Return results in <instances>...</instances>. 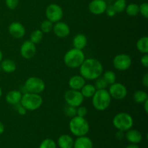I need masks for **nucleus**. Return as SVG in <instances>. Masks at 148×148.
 Masks as SVG:
<instances>
[{
  "label": "nucleus",
  "mask_w": 148,
  "mask_h": 148,
  "mask_svg": "<svg viewBox=\"0 0 148 148\" xmlns=\"http://www.w3.org/2000/svg\"><path fill=\"white\" fill-rule=\"evenodd\" d=\"M136 47L137 49L140 52L143 53H148V37L147 36H143L138 39L136 43Z\"/></svg>",
  "instance_id": "23"
},
{
  "label": "nucleus",
  "mask_w": 148,
  "mask_h": 148,
  "mask_svg": "<svg viewBox=\"0 0 148 148\" xmlns=\"http://www.w3.org/2000/svg\"><path fill=\"white\" fill-rule=\"evenodd\" d=\"M46 16L47 20H50L53 23L61 21L64 15V12L62 7L57 4H51L46 7Z\"/></svg>",
  "instance_id": "9"
},
{
  "label": "nucleus",
  "mask_w": 148,
  "mask_h": 148,
  "mask_svg": "<svg viewBox=\"0 0 148 148\" xmlns=\"http://www.w3.org/2000/svg\"><path fill=\"white\" fill-rule=\"evenodd\" d=\"M142 83L144 85L145 88L148 87V73H146L145 75L143 76V79H142Z\"/></svg>",
  "instance_id": "40"
},
{
  "label": "nucleus",
  "mask_w": 148,
  "mask_h": 148,
  "mask_svg": "<svg viewBox=\"0 0 148 148\" xmlns=\"http://www.w3.org/2000/svg\"><path fill=\"white\" fill-rule=\"evenodd\" d=\"M125 10L130 17H135L139 14V5L135 3H131L127 5Z\"/></svg>",
  "instance_id": "27"
},
{
  "label": "nucleus",
  "mask_w": 148,
  "mask_h": 148,
  "mask_svg": "<svg viewBox=\"0 0 148 148\" xmlns=\"http://www.w3.org/2000/svg\"><path fill=\"white\" fill-rule=\"evenodd\" d=\"M107 6L108 4L105 0H92L88 5V10L92 14L100 15L105 13Z\"/></svg>",
  "instance_id": "14"
},
{
  "label": "nucleus",
  "mask_w": 148,
  "mask_h": 148,
  "mask_svg": "<svg viewBox=\"0 0 148 148\" xmlns=\"http://www.w3.org/2000/svg\"><path fill=\"white\" fill-rule=\"evenodd\" d=\"M57 143L60 148H73L74 140L68 134H62L58 139Z\"/></svg>",
  "instance_id": "21"
},
{
  "label": "nucleus",
  "mask_w": 148,
  "mask_h": 148,
  "mask_svg": "<svg viewBox=\"0 0 148 148\" xmlns=\"http://www.w3.org/2000/svg\"><path fill=\"white\" fill-rule=\"evenodd\" d=\"M64 114L69 117H74L77 115V108L71 106H67L64 108Z\"/></svg>",
  "instance_id": "34"
},
{
  "label": "nucleus",
  "mask_w": 148,
  "mask_h": 148,
  "mask_svg": "<svg viewBox=\"0 0 148 148\" xmlns=\"http://www.w3.org/2000/svg\"><path fill=\"white\" fill-rule=\"evenodd\" d=\"M1 70L4 71L6 73H12V72H14L16 70V64L12 59H6L1 61Z\"/></svg>",
  "instance_id": "22"
},
{
  "label": "nucleus",
  "mask_w": 148,
  "mask_h": 148,
  "mask_svg": "<svg viewBox=\"0 0 148 148\" xmlns=\"http://www.w3.org/2000/svg\"><path fill=\"white\" fill-rule=\"evenodd\" d=\"M96 91V88L92 84H85L80 90L82 95L85 98H90L93 96Z\"/></svg>",
  "instance_id": "24"
},
{
  "label": "nucleus",
  "mask_w": 148,
  "mask_h": 148,
  "mask_svg": "<svg viewBox=\"0 0 148 148\" xmlns=\"http://www.w3.org/2000/svg\"><path fill=\"white\" fill-rule=\"evenodd\" d=\"M85 59V56L83 51L75 48L69 49L64 56V62L65 65L72 69L79 68Z\"/></svg>",
  "instance_id": "3"
},
{
  "label": "nucleus",
  "mask_w": 148,
  "mask_h": 148,
  "mask_svg": "<svg viewBox=\"0 0 148 148\" xmlns=\"http://www.w3.org/2000/svg\"><path fill=\"white\" fill-rule=\"evenodd\" d=\"M38 148H56V144L52 139H45L41 142Z\"/></svg>",
  "instance_id": "31"
},
{
  "label": "nucleus",
  "mask_w": 148,
  "mask_h": 148,
  "mask_svg": "<svg viewBox=\"0 0 148 148\" xmlns=\"http://www.w3.org/2000/svg\"><path fill=\"white\" fill-rule=\"evenodd\" d=\"M113 7L115 9L116 13H121L125 10L127 7V1L126 0H116L113 4Z\"/></svg>",
  "instance_id": "30"
},
{
  "label": "nucleus",
  "mask_w": 148,
  "mask_h": 148,
  "mask_svg": "<svg viewBox=\"0 0 148 148\" xmlns=\"http://www.w3.org/2000/svg\"><path fill=\"white\" fill-rule=\"evenodd\" d=\"M88 114V110L87 108L85 106H79L77 108V115L78 116L81 117H85Z\"/></svg>",
  "instance_id": "36"
},
{
  "label": "nucleus",
  "mask_w": 148,
  "mask_h": 148,
  "mask_svg": "<svg viewBox=\"0 0 148 148\" xmlns=\"http://www.w3.org/2000/svg\"><path fill=\"white\" fill-rule=\"evenodd\" d=\"M133 100L138 104H143L148 100V95L146 92L143 90H137L133 94Z\"/></svg>",
  "instance_id": "25"
},
{
  "label": "nucleus",
  "mask_w": 148,
  "mask_h": 148,
  "mask_svg": "<svg viewBox=\"0 0 148 148\" xmlns=\"http://www.w3.org/2000/svg\"><path fill=\"white\" fill-rule=\"evenodd\" d=\"M126 148H140L138 147V145H137V144H130L128 146H127V147Z\"/></svg>",
  "instance_id": "44"
},
{
  "label": "nucleus",
  "mask_w": 148,
  "mask_h": 148,
  "mask_svg": "<svg viewBox=\"0 0 148 148\" xmlns=\"http://www.w3.org/2000/svg\"><path fill=\"white\" fill-rule=\"evenodd\" d=\"M1 95H2V90H1V88H0V98H1Z\"/></svg>",
  "instance_id": "46"
},
{
  "label": "nucleus",
  "mask_w": 148,
  "mask_h": 148,
  "mask_svg": "<svg viewBox=\"0 0 148 148\" xmlns=\"http://www.w3.org/2000/svg\"><path fill=\"white\" fill-rule=\"evenodd\" d=\"M53 24L50 20H43L41 23L40 26V30L43 32V33H49L52 30H53Z\"/></svg>",
  "instance_id": "29"
},
{
  "label": "nucleus",
  "mask_w": 148,
  "mask_h": 148,
  "mask_svg": "<svg viewBox=\"0 0 148 148\" xmlns=\"http://www.w3.org/2000/svg\"><path fill=\"white\" fill-rule=\"evenodd\" d=\"M126 139L132 144H138L143 140L142 133L139 130L130 129L127 130L125 134Z\"/></svg>",
  "instance_id": "17"
},
{
  "label": "nucleus",
  "mask_w": 148,
  "mask_h": 148,
  "mask_svg": "<svg viewBox=\"0 0 148 148\" xmlns=\"http://www.w3.org/2000/svg\"><path fill=\"white\" fill-rule=\"evenodd\" d=\"M143 106H144V109L145 111V113L146 114H147L148 113V100L145 101V102L143 103Z\"/></svg>",
  "instance_id": "42"
},
{
  "label": "nucleus",
  "mask_w": 148,
  "mask_h": 148,
  "mask_svg": "<svg viewBox=\"0 0 148 148\" xmlns=\"http://www.w3.org/2000/svg\"><path fill=\"white\" fill-rule=\"evenodd\" d=\"M103 66L100 61L94 58L85 59L79 66V73L87 80H95L102 75Z\"/></svg>",
  "instance_id": "1"
},
{
  "label": "nucleus",
  "mask_w": 148,
  "mask_h": 148,
  "mask_svg": "<svg viewBox=\"0 0 148 148\" xmlns=\"http://www.w3.org/2000/svg\"><path fill=\"white\" fill-rule=\"evenodd\" d=\"M8 32L10 36L16 39H20L25 35V27L19 22H12L8 27Z\"/></svg>",
  "instance_id": "13"
},
{
  "label": "nucleus",
  "mask_w": 148,
  "mask_h": 148,
  "mask_svg": "<svg viewBox=\"0 0 148 148\" xmlns=\"http://www.w3.org/2000/svg\"><path fill=\"white\" fill-rule=\"evenodd\" d=\"M108 84L103 79V77H98V79H96V81L95 82V88H96V90H103L106 89V88L108 87Z\"/></svg>",
  "instance_id": "32"
},
{
  "label": "nucleus",
  "mask_w": 148,
  "mask_h": 148,
  "mask_svg": "<svg viewBox=\"0 0 148 148\" xmlns=\"http://www.w3.org/2000/svg\"><path fill=\"white\" fill-rule=\"evenodd\" d=\"M108 92L111 98L115 100H123L127 97L128 91L124 85L120 82H114L109 86Z\"/></svg>",
  "instance_id": "11"
},
{
  "label": "nucleus",
  "mask_w": 148,
  "mask_h": 148,
  "mask_svg": "<svg viewBox=\"0 0 148 148\" xmlns=\"http://www.w3.org/2000/svg\"><path fill=\"white\" fill-rule=\"evenodd\" d=\"M69 128L72 134L76 137H82L89 132L90 124L85 117L75 116L71 119Z\"/></svg>",
  "instance_id": "2"
},
{
  "label": "nucleus",
  "mask_w": 148,
  "mask_h": 148,
  "mask_svg": "<svg viewBox=\"0 0 148 148\" xmlns=\"http://www.w3.org/2000/svg\"><path fill=\"white\" fill-rule=\"evenodd\" d=\"M64 97L65 102L68 106H71L75 108L80 106L85 99L80 91L72 89L66 91Z\"/></svg>",
  "instance_id": "8"
},
{
  "label": "nucleus",
  "mask_w": 148,
  "mask_h": 148,
  "mask_svg": "<svg viewBox=\"0 0 148 148\" xmlns=\"http://www.w3.org/2000/svg\"><path fill=\"white\" fill-rule=\"evenodd\" d=\"M53 32L56 36L58 38H63L67 37L70 33V27L66 24V23L64 22H57L55 23L53 26Z\"/></svg>",
  "instance_id": "15"
},
{
  "label": "nucleus",
  "mask_w": 148,
  "mask_h": 148,
  "mask_svg": "<svg viewBox=\"0 0 148 148\" xmlns=\"http://www.w3.org/2000/svg\"><path fill=\"white\" fill-rule=\"evenodd\" d=\"M4 132V126L2 122L0 121V134H2Z\"/></svg>",
  "instance_id": "43"
},
{
  "label": "nucleus",
  "mask_w": 148,
  "mask_h": 148,
  "mask_svg": "<svg viewBox=\"0 0 148 148\" xmlns=\"http://www.w3.org/2000/svg\"><path fill=\"white\" fill-rule=\"evenodd\" d=\"M17 113H18L20 115L24 116L25 115L26 113H27V110H26L23 106H20L18 107V108H17Z\"/></svg>",
  "instance_id": "39"
},
{
  "label": "nucleus",
  "mask_w": 148,
  "mask_h": 148,
  "mask_svg": "<svg viewBox=\"0 0 148 148\" xmlns=\"http://www.w3.org/2000/svg\"><path fill=\"white\" fill-rule=\"evenodd\" d=\"M22 96L23 94L20 90H12L7 92L5 96V100L10 105H17L20 103Z\"/></svg>",
  "instance_id": "18"
},
{
  "label": "nucleus",
  "mask_w": 148,
  "mask_h": 148,
  "mask_svg": "<svg viewBox=\"0 0 148 148\" xmlns=\"http://www.w3.org/2000/svg\"><path fill=\"white\" fill-rule=\"evenodd\" d=\"M36 53V44L30 41V40L23 42L20 46V54L24 59H31L35 56Z\"/></svg>",
  "instance_id": "12"
},
{
  "label": "nucleus",
  "mask_w": 148,
  "mask_h": 148,
  "mask_svg": "<svg viewBox=\"0 0 148 148\" xmlns=\"http://www.w3.org/2000/svg\"><path fill=\"white\" fill-rule=\"evenodd\" d=\"M1 66H0V72H1Z\"/></svg>",
  "instance_id": "47"
},
{
  "label": "nucleus",
  "mask_w": 148,
  "mask_h": 148,
  "mask_svg": "<svg viewBox=\"0 0 148 148\" xmlns=\"http://www.w3.org/2000/svg\"><path fill=\"white\" fill-rule=\"evenodd\" d=\"M140 62H141V64L143 65L145 68L148 67V53H145V54H143L141 59H140Z\"/></svg>",
  "instance_id": "38"
},
{
  "label": "nucleus",
  "mask_w": 148,
  "mask_h": 148,
  "mask_svg": "<svg viewBox=\"0 0 148 148\" xmlns=\"http://www.w3.org/2000/svg\"><path fill=\"white\" fill-rule=\"evenodd\" d=\"M5 4L7 8L13 10L17 8L19 4V0H5Z\"/></svg>",
  "instance_id": "35"
},
{
  "label": "nucleus",
  "mask_w": 148,
  "mask_h": 148,
  "mask_svg": "<svg viewBox=\"0 0 148 148\" xmlns=\"http://www.w3.org/2000/svg\"><path fill=\"white\" fill-rule=\"evenodd\" d=\"M20 103L27 111H36L43 104V98L40 94L26 92L22 96Z\"/></svg>",
  "instance_id": "5"
},
{
  "label": "nucleus",
  "mask_w": 148,
  "mask_h": 148,
  "mask_svg": "<svg viewBox=\"0 0 148 148\" xmlns=\"http://www.w3.org/2000/svg\"><path fill=\"white\" fill-rule=\"evenodd\" d=\"M139 13H140L145 18H148V4L147 2L142 3L139 6Z\"/></svg>",
  "instance_id": "33"
},
{
  "label": "nucleus",
  "mask_w": 148,
  "mask_h": 148,
  "mask_svg": "<svg viewBox=\"0 0 148 148\" xmlns=\"http://www.w3.org/2000/svg\"><path fill=\"white\" fill-rule=\"evenodd\" d=\"M111 102V97L106 89L96 90L92 97V104L97 111H106L109 107Z\"/></svg>",
  "instance_id": "4"
},
{
  "label": "nucleus",
  "mask_w": 148,
  "mask_h": 148,
  "mask_svg": "<svg viewBox=\"0 0 148 148\" xmlns=\"http://www.w3.org/2000/svg\"><path fill=\"white\" fill-rule=\"evenodd\" d=\"M124 132L120 131V130H118L116 133V137L117 140H121L124 137Z\"/></svg>",
  "instance_id": "41"
},
{
  "label": "nucleus",
  "mask_w": 148,
  "mask_h": 148,
  "mask_svg": "<svg viewBox=\"0 0 148 148\" xmlns=\"http://www.w3.org/2000/svg\"><path fill=\"white\" fill-rule=\"evenodd\" d=\"M102 77L103 78L104 80L107 82V84H108V85L116 82V74L111 70L106 71V72L103 74Z\"/></svg>",
  "instance_id": "28"
},
{
  "label": "nucleus",
  "mask_w": 148,
  "mask_h": 148,
  "mask_svg": "<svg viewBox=\"0 0 148 148\" xmlns=\"http://www.w3.org/2000/svg\"><path fill=\"white\" fill-rule=\"evenodd\" d=\"M106 13L107 15L110 17H113L116 14V12L115 9L114 8L113 5H108L106 7Z\"/></svg>",
  "instance_id": "37"
},
{
  "label": "nucleus",
  "mask_w": 148,
  "mask_h": 148,
  "mask_svg": "<svg viewBox=\"0 0 148 148\" xmlns=\"http://www.w3.org/2000/svg\"><path fill=\"white\" fill-rule=\"evenodd\" d=\"M24 88L27 92L40 94L44 91L46 84L40 78L37 77H30L25 82Z\"/></svg>",
  "instance_id": "7"
},
{
  "label": "nucleus",
  "mask_w": 148,
  "mask_h": 148,
  "mask_svg": "<svg viewBox=\"0 0 148 148\" xmlns=\"http://www.w3.org/2000/svg\"><path fill=\"white\" fill-rule=\"evenodd\" d=\"M2 59H3V53H2V51L0 50V62L2 61Z\"/></svg>",
  "instance_id": "45"
},
{
  "label": "nucleus",
  "mask_w": 148,
  "mask_h": 148,
  "mask_svg": "<svg viewBox=\"0 0 148 148\" xmlns=\"http://www.w3.org/2000/svg\"><path fill=\"white\" fill-rule=\"evenodd\" d=\"M74 148H93V143L89 137L85 136L77 137L74 141Z\"/></svg>",
  "instance_id": "19"
},
{
  "label": "nucleus",
  "mask_w": 148,
  "mask_h": 148,
  "mask_svg": "<svg viewBox=\"0 0 148 148\" xmlns=\"http://www.w3.org/2000/svg\"><path fill=\"white\" fill-rule=\"evenodd\" d=\"M72 44H73L74 48H75V49L82 50L87 46L88 38H87L85 35L82 34V33L77 34L74 37L73 40H72Z\"/></svg>",
  "instance_id": "20"
},
{
  "label": "nucleus",
  "mask_w": 148,
  "mask_h": 148,
  "mask_svg": "<svg viewBox=\"0 0 148 148\" xmlns=\"http://www.w3.org/2000/svg\"><path fill=\"white\" fill-rule=\"evenodd\" d=\"M113 124L118 130L127 132L132 129L134 124V120L130 114L126 112H121L116 114L113 119Z\"/></svg>",
  "instance_id": "6"
},
{
  "label": "nucleus",
  "mask_w": 148,
  "mask_h": 148,
  "mask_svg": "<svg viewBox=\"0 0 148 148\" xmlns=\"http://www.w3.org/2000/svg\"><path fill=\"white\" fill-rule=\"evenodd\" d=\"M69 87L70 89L80 90L81 88L86 84L85 79L81 75H74L69 79Z\"/></svg>",
  "instance_id": "16"
},
{
  "label": "nucleus",
  "mask_w": 148,
  "mask_h": 148,
  "mask_svg": "<svg viewBox=\"0 0 148 148\" xmlns=\"http://www.w3.org/2000/svg\"><path fill=\"white\" fill-rule=\"evenodd\" d=\"M43 35H44V33L40 29H37V30H34L31 33L30 36V40L33 42L34 44H37V43L41 42V40H43Z\"/></svg>",
  "instance_id": "26"
},
{
  "label": "nucleus",
  "mask_w": 148,
  "mask_h": 148,
  "mask_svg": "<svg viewBox=\"0 0 148 148\" xmlns=\"http://www.w3.org/2000/svg\"><path fill=\"white\" fill-rule=\"evenodd\" d=\"M132 60L130 55L127 53H119L114 56L113 59V65L117 70L125 71L131 66Z\"/></svg>",
  "instance_id": "10"
}]
</instances>
